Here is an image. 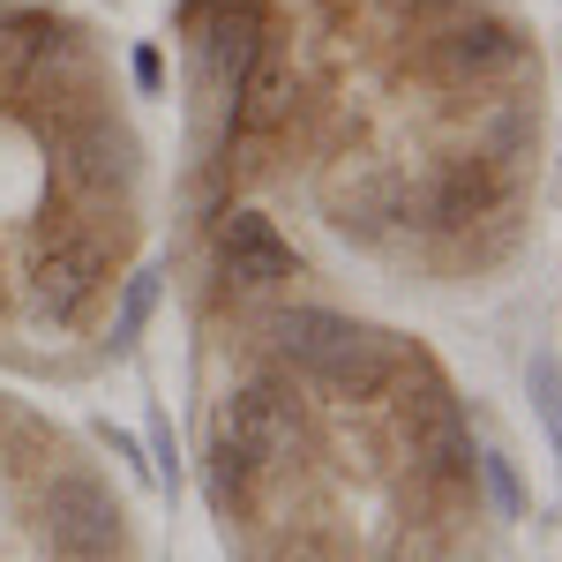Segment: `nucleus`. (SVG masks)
<instances>
[{"label":"nucleus","instance_id":"f257e3e1","mask_svg":"<svg viewBox=\"0 0 562 562\" xmlns=\"http://www.w3.org/2000/svg\"><path fill=\"white\" fill-rule=\"evenodd\" d=\"M143 143L113 60L76 15L0 0V248L38 330H90L128 278Z\"/></svg>","mask_w":562,"mask_h":562},{"label":"nucleus","instance_id":"f03ea898","mask_svg":"<svg viewBox=\"0 0 562 562\" xmlns=\"http://www.w3.org/2000/svg\"><path fill=\"white\" fill-rule=\"evenodd\" d=\"M45 510V548L53 562H113L121 555V503L76 465H53L38 487Z\"/></svg>","mask_w":562,"mask_h":562},{"label":"nucleus","instance_id":"7ed1b4c3","mask_svg":"<svg viewBox=\"0 0 562 562\" xmlns=\"http://www.w3.org/2000/svg\"><path fill=\"white\" fill-rule=\"evenodd\" d=\"M413 458H420V480H428L435 495H473L480 442H473L458 405H420L413 413Z\"/></svg>","mask_w":562,"mask_h":562},{"label":"nucleus","instance_id":"20e7f679","mask_svg":"<svg viewBox=\"0 0 562 562\" xmlns=\"http://www.w3.org/2000/svg\"><path fill=\"white\" fill-rule=\"evenodd\" d=\"M166 293V270H128L121 285H113V301H105V346L128 352L143 338V323H150V307Z\"/></svg>","mask_w":562,"mask_h":562},{"label":"nucleus","instance_id":"39448f33","mask_svg":"<svg viewBox=\"0 0 562 562\" xmlns=\"http://www.w3.org/2000/svg\"><path fill=\"white\" fill-rule=\"evenodd\" d=\"M480 480H487V487H495V503H503V518H525V495H518V473H510V465H503V458H487V450H480V465H473Z\"/></svg>","mask_w":562,"mask_h":562},{"label":"nucleus","instance_id":"423d86ee","mask_svg":"<svg viewBox=\"0 0 562 562\" xmlns=\"http://www.w3.org/2000/svg\"><path fill=\"white\" fill-rule=\"evenodd\" d=\"M532 405H540V420H548V435H555V352L532 360Z\"/></svg>","mask_w":562,"mask_h":562},{"label":"nucleus","instance_id":"0eeeda50","mask_svg":"<svg viewBox=\"0 0 562 562\" xmlns=\"http://www.w3.org/2000/svg\"><path fill=\"white\" fill-rule=\"evenodd\" d=\"M135 83H143V90L166 83V60H158V45H143V53H135Z\"/></svg>","mask_w":562,"mask_h":562}]
</instances>
